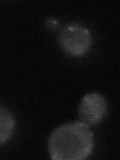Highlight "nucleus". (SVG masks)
<instances>
[{"label": "nucleus", "mask_w": 120, "mask_h": 160, "mask_svg": "<svg viewBox=\"0 0 120 160\" xmlns=\"http://www.w3.org/2000/svg\"><path fill=\"white\" fill-rule=\"evenodd\" d=\"M93 149V132L80 120L59 125L48 138V152L54 160H84Z\"/></svg>", "instance_id": "1"}, {"label": "nucleus", "mask_w": 120, "mask_h": 160, "mask_svg": "<svg viewBox=\"0 0 120 160\" xmlns=\"http://www.w3.org/2000/svg\"><path fill=\"white\" fill-rule=\"evenodd\" d=\"M59 46L73 57L86 54L92 46L91 31L81 24L71 23L64 26L58 34Z\"/></svg>", "instance_id": "2"}, {"label": "nucleus", "mask_w": 120, "mask_h": 160, "mask_svg": "<svg viewBox=\"0 0 120 160\" xmlns=\"http://www.w3.org/2000/svg\"><path fill=\"white\" fill-rule=\"evenodd\" d=\"M108 111L107 100L98 92H90L84 95L79 104L78 114L80 121L88 126L101 123Z\"/></svg>", "instance_id": "3"}, {"label": "nucleus", "mask_w": 120, "mask_h": 160, "mask_svg": "<svg viewBox=\"0 0 120 160\" xmlns=\"http://www.w3.org/2000/svg\"><path fill=\"white\" fill-rule=\"evenodd\" d=\"M16 128V120L10 110L0 105V145L12 138Z\"/></svg>", "instance_id": "4"}]
</instances>
